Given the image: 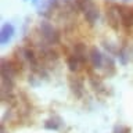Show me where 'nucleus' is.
<instances>
[{
  "label": "nucleus",
  "mask_w": 133,
  "mask_h": 133,
  "mask_svg": "<svg viewBox=\"0 0 133 133\" xmlns=\"http://www.w3.org/2000/svg\"><path fill=\"white\" fill-rule=\"evenodd\" d=\"M122 2H129V0H122Z\"/></svg>",
  "instance_id": "nucleus-15"
},
{
  "label": "nucleus",
  "mask_w": 133,
  "mask_h": 133,
  "mask_svg": "<svg viewBox=\"0 0 133 133\" xmlns=\"http://www.w3.org/2000/svg\"><path fill=\"white\" fill-rule=\"evenodd\" d=\"M14 33H15V29L12 26V24L10 22H6L2 26V31H0V43L2 46H6L11 42V39L14 37Z\"/></svg>",
  "instance_id": "nucleus-5"
},
{
  "label": "nucleus",
  "mask_w": 133,
  "mask_h": 133,
  "mask_svg": "<svg viewBox=\"0 0 133 133\" xmlns=\"http://www.w3.org/2000/svg\"><path fill=\"white\" fill-rule=\"evenodd\" d=\"M107 21L110 24V26L115 31H118L119 25H122L121 24V11L118 4H110L107 7Z\"/></svg>",
  "instance_id": "nucleus-2"
},
{
  "label": "nucleus",
  "mask_w": 133,
  "mask_h": 133,
  "mask_svg": "<svg viewBox=\"0 0 133 133\" xmlns=\"http://www.w3.org/2000/svg\"><path fill=\"white\" fill-rule=\"evenodd\" d=\"M31 2H32L33 6H37V4H39V3L42 2V0H31Z\"/></svg>",
  "instance_id": "nucleus-14"
},
{
  "label": "nucleus",
  "mask_w": 133,
  "mask_h": 133,
  "mask_svg": "<svg viewBox=\"0 0 133 133\" xmlns=\"http://www.w3.org/2000/svg\"><path fill=\"white\" fill-rule=\"evenodd\" d=\"M121 11V24L125 28H130L133 25V10L126 6H119Z\"/></svg>",
  "instance_id": "nucleus-6"
},
{
  "label": "nucleus",
  "mask_w": 133,
  "mask_h": 133,
  "mask_svg": "<svg viewBox=\"0 0 133 133\" xmlns=\"http://www.w3.org/2000/svg\"><path fill=\"white\" fill-rule=\"evenodd\" d=\"M114 133H130V129L129 128H125V126H119L116 125L114 128Z\"/></svg>",
  "instance_id": "nucleus-13"
},
{
  "label": "nucleus",
  "mask_w": 133,
  "mask_h": 133,
  "mask_svg": "<svg viewBox=\"0 0 133 133\" xmlns=\"http://www.w3.org/2000/svg\"><path fill=\"white\" fill-rule=\"evenodd\" d=\"M69 86H71V90L74 91V94L76 97H81L82 93H83V87H85V83H83V79L79 78V76H74L69 79Z\"/></svg>",
  "instance_id": "nucleus-7"
},
{
  "label": "nucleus",
  "mask_w": 133,
  "mask_h": 133,
  "mask_svg": "<svg viewBox=\"0 0 133 133\" xmlns=\"http://www.w3.org/2000/svg\"><path fill=\"white\" fill-rule=\"evenodd\" d=\"M66 64H68V68H69L71 72H76V71L79 69V66H81L82 62L79 61L78 58L72 54V56L68 57V60H66Z\"/></svg>",
  "instance_id": "nucleus-12"
},
{
  "label": "nucleus",
  "mask_w": 133,
  "mask_h": 133,
  "mask_svg": "<svg viewBox=\"0 0 133 133\" xmlns=\"http://www.w3.org/2000/svg\"><path fill=\"white\" fill-rule=\"evenodd\" d=\"M104 65H105V74L108 76L115 74V61L112 57L105 56V58H104Z\"/></svg>",
  "instance_id": "nucleus-11"
},
{
  "label": "nucleus",
  "mask_w": 133,
  "mask_h": 133,
  "mask_svg": "<svg viewBox=\"0 0 133 133\" xmlns=\"http://www.w3.org/2000/svg\"><path fill=\"white\" fill-rule=\"evenodd\" d=\"M85 14V19H86V22L89 24V25H94L96 24V21H97L98 18V7L96 6V4H93L90 8H87V10L83 12Z\"/></svg>",
  "instance_id": "nucleus-8"
},
{
  "label": "nucleus",
  "mask_w": 133,
  "mask_h": 133,
  "mask_svg": "<svg viewBox=\"0 0 133 133\" xmlns=\"http://www.w3.org/2000/svg\"><path fill=\"white\" fill-rule=\"evenodd\" d=\"M18 64H15L14 61H7V60H2V79L6 81H14V76L18 72Z\"/></svg>",
  "instance_id": "nucleus-3"
},
{
  "label": "nucleus",
  "mask_w": 133,
  "mask_h": 133,
  "mask_svg": "<svg viewBox=\"0 0 133 133\" xmlns=\"http://www.w3.org/2000/svg\"><path fill=\"white\" fill-rule=\"evenodd\" d=\"M74 56L78 58L82 64L87 61V51H86V44L83 43H76L74 47Z\"/></svg>",
  "instance_id": "nucleus-9"
},
{
  "label": "nucleus",
  "mask_w": 133,
  "mask_h": 133,
  "mask_svg": "<svg viewBox=\"0 0 133 133\" xmlns=\"http://www.w3.org/2000/svg\"><path fill=\"white\" fill-rule=\"evenodd\" d=\"M24 2H26V0H24Z\"/></svg>",
  "instance_id": "nucleus-16"
},
{
  "label": "nucleus",
  "mask_w": 133,
  "mask_h": 133,
  "mask_svg": "<svg viewBox=\"0 0 133 133\" xmlns=\"http://www.w3.org/2000/svg\"><path fill=\"white\" fill-rule=\"evenodd\" d=\"M39 31H40L42 37H43L49 44H57L58 42H60V32H58L49 21H42L39 24Z\"/></svg>",
  "instance_id": "nucleus-1"
},
{
  "label": "nucleus",
  "mask_w": 133,
  "mask_h": 133,
  "mask_svg": "<svg viewBox=\"0 0 133 133\" xmlns=\"http://www.w3.org/2000/svg\"><path fill=\"white\" fill-rule=\"evenodd\" d=\"M61 126V118L60 116H53V118L47 119L44 122V128L49 129V130H57Z\"/></svg>",
  "instance_id": "nucleus-10"
},
{
  "label": "nucleus",
  "mask_w": 133,
  "mask_h": 133,
  "mask_svg": "<svg viewBox=\"0 0 133 133\" xmlns=\"http://www.w3.org/2000/svg\"><path fill=\"white\" fill-rule=\"evenodd\" d=\"M104 57L101 51L97 49V47H91L90 49V51H89V60L91 62V66H93L94 69H100V68H103V65H104Z\"/></svg>",
  "instance_id": "nucleus-4"
}]
</instances>
